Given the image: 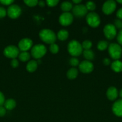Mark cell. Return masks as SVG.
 <instances>
[{
  "mask_svg": "<svg viewBox=\"0 0 122 122\" xmlns=\"http://www.w3.org/2000/svg\"><path fill=\"white\" fill-rule=\"evenodd\" d=\"M4 55L8 58L14 59L19 56V49L15 45H8L6 46L3 51Z\"/></svg>",
  "mask_w": 122,
  "mask_h": 122,
  "instance_id": "cell-6",
  "label": "cell"
},
{
  "mask_svg": "<svg viewBox=\"0 0 122 122\" xmlns=\"http://www.w3.org/2000/svg\"><path fill=\"white\" fill-rule=\"evenodd\" d=\"M74 20V15L71 13H63L59 18V22L62 26H68L71 25Z\"/></svg>",
  "mask_w": 122,
  "mask_h": 122,
  "instance_id": "cell-11",
  "label": "cell"
},
{
  "mask_svg": "<svg viewBox=\"0 0 122 122\" xmlns=\"http://www.w3.org/2000/svg\"><path fill=\"white\" fill-rule=\"evenodd\" d=\"M61 8L63 13H69V11L71 10L73 8L72 4L69 1H64L61 4Z\"/></svg>",
  "mask_w": 122,
  "mask_h": 122,
  "instance_id": "cell-20",
  "label": "cell"
},
{
  "mask_svg": "<svg viewBox=\"0 0 122 122\" xmlns=\"http://www.w3.org/2000/svg\"><path fill=\"white\" fill-rule=\"evenodd\" d=\"M50 51L53 54H56L58 53L59 51V47L58 45L56 44H52L50 45Z\"/></svg>",
  "mask_w": 122,
  "mask_h": 122,
  "instance_id": "cell-27",
  "label": "cell"
},
{
  "mask_svg": "<svg viewBox=\"0 0 122 122\" xmlns=\"http://www.w3.org/2000/svg\"><path fill=\"white\" fill-rule=\"evenodd\" d=\"M103 62V64H104L105 66H108L111 64V61L109 58H105L102 61Z\"/></svg>",
  "mask_w": 122,
  "mask_h": 122,
  "instance_id": "cell-39",
  "label": "cell"
},
{
  "mask_svg": "<svg viewBox=\"0 0 122 122\" xmlns=\"http://www.w3.org/2000/svg\"><path fill=\"white\" fill-rule=\"evenodd\" d=\"M38 5L39 6V7H44V6L46 5V2H45V1H38Z\"/></svg>",
  "mask_w": 122,
  "mask_h": 122,
  "instance_id": "cell-40",
  "label": "cell"
},
{
  "mask_svg": "<svg viewBox=\"0 0 122 122\" xmlns=\"http://www.w3.org/2000/svg\"><path fill=\"white\" fill-rule=\"evenodd\" d=\"M118 91L114 86H111L107 89L106 95L107 98L110 101H114L118 97Z\"/></svg>",
  "mask_w": 122,
  "mask_h": 122,
  "instance_id": "cell-15",
  "label": "cell"
},
{
  "mask_svg": "<svg viewBox=\"0 0 122 122\" xmlns=\"http://www.w3.org/2000/svg\"><path fill=\"white\" fill-rule=\"evenodd\" d=\"M38 68V63L35 60H31L27 63L26 69L30 73L34 72Z\"/></svg>",
  "mask_w": 122,
  "mask_h": 122,
  "instance_id": "cell-18",
  "label": "cell"
},
{
  "mask_svg": "<svg viewBox=\"0 0 122 122\" xmlns=\"http://www.w3.org/2000/svg\"><path fill=\"white\" fill-rule=\"evenodd\" d=\"M41 40L48 44H54L56 41V35L55 32L49 29H42L39 33Z\"/></svg>",
  "mask_w": 122,
  "mask_h": 122,
  "instance_id": "cell-1",
  "label": "cell"
},
{
  "mask_svg": "<svg viewBox=\"0 0 122 122\" xmlns=\"http://www.w3.org/2000/svg\"><path fill=\"white\" fill-rule=\"evenodd\" d=\"M78 68L81 73L88 74L93 71V69H94V66H93V63L90 61L84 60L80 63Z\"/></svg>",
  "mask_w": 122,
  "mask_h": 122,
  "instance_id": "cell-12",
  "label": "cell"
},
{
  "mask_svg": "<svg viewBox=\"0 0 122 122\" xmlns=\"http://www.w3.org/2000/svg\"><path fill=\"white\" fill-rule=\"evenodd\" d=\"M117 42L120 45H122V30H120L118 32L117 36Z\"/></svg>",
  "mask_w": 122,
  "mask_h": 122,
  "instance_id": "cell-35",
  "label": "cell"
},
{
  "mask_svg": "<svg viewBox=\"0 0 122 122\" xmlns=\"http://www.w3.org/2000/svg\"><path fill=\"white\" fill-rule=\"evenodd\" d=\"M86 20L89 26L93 28L98 27L100 23V17L94 11L87 13L86 15Z\"/></svg>",
  "mask_w": 122,
  "mask_h": 122,
  "instance_id": "cell-5",
  "label": "cell"
},
{
  "mask_svg": "<svg viewBox=\"0 0 122 122\" xmlns=\"http://www.w3.org/2000/svg\"><path fill=\"white\" fill-rule=\"evenodd\" d=\"M72 11L73 15L76 17L80 18L87 15L88 11L85 5L80 4L75 5V6H74L72 9Z\"/></svg>",
  "mask_w": 122,
  "mask_h": 122,
  "instance_id": "cell-9",
  "label": "cell"
},
{
  "mask_svg": "<svg viewBox=\"0 0 122 122\" xmlns=\"http://www.w3.org/2000/svg\"><path fill=\"white\" fill-rule=\"evenodd\" d=\"M112 111L116 116L122 117V99L115 101L112 106Z\"/></svg>",
  "mask_w": 122,
  "mask_h": 122,
  "instance_id": "cell-14",
  "label": "cell"
},
{
  "mask_svg": "<svg viewBox=\"0 0 122 122\" xmlns=\"http://www.w3.org/2000/svg\"><path fill=\"white\" fill-rule=\"evenodd\" d=\"M45 2L49 7H54L58 4L59 1L58 0H47Z\"/></svg>",
  "mask_w": 122,
  "mask_h": 122,
  "instance_id": "cell-30",
  "label": "cell"
},
{
  "mask_svg": "<svg viewBox=\"0 0 122 122\" xmlns=\"http://www.w3.org/2000/svg\"><path fill=\"white\" fill-rule=\"evenodd\" d=\"M33 42L29 38H23L19 41L18 44V48L19 50L23 52V51H27L29 50L32 48Z\"/></svg>",
  "mask_w": 122,
  "mask_h": 122,
  "instance_id": "cell-13",
  "label": "cell"
},
{
  "mask_svg": "<svg viewBox=\"0 0 122 122\" xmlns=\"http://www.w3.org/2000/svg\"><path fill=\"white\" fill-rule=\"evenodd\" d=\"M18 57L21 61L26 62L30 59L31 55L27 51H23V52H21L20 53H19Z\"/></svg>",
  "mask_w": 122,
  "mask_h": 122,
  "instance_id": "cell-23",
  "label": "cell"
},
{
  "mask_svg": "<svg viewBox=\"0 0 122 122\" xmlns=\"http://www.w3.org/2000/svg\"><path fill=\"white\" fill-rule=\"evenodd\" d=\"M7 14V10L4 7H0V19L6 17Z\"/></svg>",
  "mask_w": 122,
  "mask_h": 122,
  "instance_id": "cell-33",
  "label": "cell"
},
{
  "mask_svg": "<svg viewBox=\"0 0 122 122\" xmlns=\"http://www.w3.org/2000/svg\"><path fill=\"white\" fill-rule=\"evenodd\" d=\"M104 34L105 38L109 40H112L117 35V29L113 24H107L104 27Z\"/></svg>",
  "mask_w": 122,
  "mask_h": 122,
  "instance_id": "cell-7",
  "label": "cell"
},
{
  "mask_svg": "<svg viewBox=\"0 0 122 122\" xmlns=\"http://www.w3.org/2000/svg\"><path fill=\"white\" fill-rule=\"evenodd\" d=\"M108 53L110 57L115 60H118L122 56V48L121 45L116 43H112L109 45Z\"/></svg>",
  "mask_w": 122,
  "mask_h": 122,
  "instance_id": "cell-3",
  "label": "cell"
},
{
  "mask_svg": "<svg viewBox=\"0 0 122 122\" xmlns=\"http://www.w3.org/2000/svg\"><path fill=\"white\" fill-rule=\"evenodd\" d=\"M6 110H7L3 106H0V117H3L6 115Z\"/></svg>",
  "mask_w": 122,
  "mask_h": 122,
  "instance_id": "cell-36",
  "label": "cell"
},
{
  "mask_svg": "<svg viewBox=\"0 0 122 122\" xmlns=\"http://www.w3.org/2000/svg\"><path fill=\"white\" fill-rule=\"evenodd\" d=\"M85 6L87 8V11H90L91 12H93V11H94V10L96 9V7L95 3L93 1H88V2H87Z\"/></svg>",
  "mask_w": 122,
  "mask_h": 122,
  "instance_id": "cell-25",
  "label": "cell"
},
{
  "mask_svg": "<svg viewBox=\"0 0 122 122\" xmlns=\"http://www.w3.org/2000/svg\"><path fill=\"white\" fill-rule=\"evenodd\" d=\"M108 42L106 41H100L98 43L97 48L100 51H104L108 48Z\"/></svg>",
  "mask_w": 122,
  "mask_h": 122,
  "instance_id": "cell-24",
  "label": "cell"
},
{
  "mask_svg": "<svg viewBox=\"0 0 122 122\" xmlns=\"http://www.w3.org/2000/svg\"><path fill=\"white\" fill-rule=\"evenodd\" d=\"M5 101H6V100H5V97L3 93L0 92V106H2V105H4Z\"/></svg>",
  "mask_w": 122,
  "mask_h": 122,
  "instance_id": "cell-37",
  "label": "cell"
},
{
  "mask_svg": "<svg viewBox=\"0 0 122 122\" xmlns=\"http://www.w3.org/2000/svg\"><path fill=\"white\" fill-rule=\"evenodd\" d=\"M83 56L87 61H90L94 59V54L93 51L92 50H84L83 52Z\"/></svg>",
  "mask_w": 122,
  "mask_h": 122,
  "instance_id": "cell-22",
  "label": "cell"
},
{
  "mask_svg": "<svg viewBox=\"0 0 122 122\" xmlns=\"http://www.w3.org/2000/svg\"><path fill=\"white\" fill-rule=\"evenodd\" d=\"M69 64L73 67H76L77 66H79L80 64V61L76 57H72L69 60Z\"/></svg>",
  "mask_w": 122,
  "mask_h": 122,
  "instance_id": "cell-29",
  "label": "cell"
},
{
  "mask_svg": "<svg viewBox=\"0 0 122 122\" xmlns=\"http://www.w3.org/2000/svg\"><path fill=\"white\" fill-rule=\"evenodd\" d=\"M83 49L84 50H90L92 46V42L89 40H85L81 44Z\"/></svg>",
  "mask_w": 122,
  "mask_h": 122,
  "instance_id": "cell-26",
  "label": "cell"
},
{
  "mask_svg": "<svg viewBox=\"0 0 122 122\" xmlns=\"http://www.w3.org/2000/svg\"><path fill=\"white\" fill-rule=\"evenodd\" d=\"M10 64L13 68H17L19 66V63L17 60L16 58H14V59H12V60L11 61Z\"/></svg>",
  "mask_w": 122,
  "mask_h": 122,
  "instance_id": "cell-34",
  "label": "cell"
},
{
  "mask_svg": "<svg viewBox=\"0 0 122 122\" xmlns=\"http://www.w3.org/2000/svg\"><path fill=\"white\" fill-rule=\"evenodd\" d=\"M81 0H73L72 2L73 3L75 4V5H78V4H80V3L81 2Z\"/></svg>",
  "mask_w": 122,
  "mask_h": 122,
  "instance_id": "cell-41",
  "label": "cell"
},
{
  "mask_svg": "<svg viewBox=\"0 0 122 122\" xmlns=\"http://www.w3.org/2000/svg\"><path fill=\"white\" fill-rule=\"evenodd\" d=\"M116 7H117V4L116 1L113 0H108L104 2L102 10L104 14L106 15H110L116 10Z\"/></svg>",
  "mask_w": 122,
  "mask_h": 122,
  "instance_id": "cell-10",
  "label": "cell"
},
{
  "mask_svg": "<svg viewBox=\"0 0 122 122\" xmlns=\"http://www.w3.org/2000/svg\"><path fill=\"white\" fill-rule=\"evenodd\" d=\"M119 96L122 98V89L119 92Z\"/></svg>",
  "mask_w": 122,
  "mask_h": 122,
  "instance_id": "cell-42",
  "label": "cell"
},
{
  "mask_svg": "<svg viewBox=\"0 0 122 122\" xmlns=\"http://www.w3.org/2000/svg\"><path fill=\"white\" fill-rule=\"evenodd\" d=\"M67 49L69 54L74 57L80 56L83 52L81 44L76 40L71 41L68 43Z\"/></svg>",
  "mask_w": 122,
  "mask_h": 122,
  "instance_id": "cell-2",
  "label": "cell"
},
{
  "mask_svg": "<svg viewBox=\"0 0 122 122\" xmlns=\"http://www.w3.org/2000/svg\"><path fill=\"white\" fill-rule=\"evenodd\" d=\"M111 69L116 73H120L122 71V61L120 60H115L111 63Z\"/></svg>",
  "mask_w": 122,
  "mask_h": 122,
  "instance_id": "cell-16",
  "label": "cell"
},
{
  "mask_svg": "<svg viewBox=\"0 0 122 122\" xmlns=\"http://www.w3.org/2000/svg\"><path fill=\"white\" fill-rule=\"evenodd\" d=\"M78 75V71L77 69L75 67L71 68L68 70L67 73V76L69 79L73 80L75 79Z\"/></svg>",
  "mask_w": 122,
  "mask_h": 122,
  "instance_id": "cell-19",
  "label": "cell"
},
{
  "mask_svg": "<svg viewBox=\"0 0 122 122\" xmlns=\"http://www.w3.org/2000/svg\"><path fill=\"white\" fill-rule=\"evenodd\" d=\"M116 15H117V18L118 19H121L122 20V8H120L116 13Z\"/></svg>",
  "mask_w": 122,
  "mask_h": 122,
  "instance_id": "cell-38",
  "label": "cell"
},
{
  "mask_svg": "<svg viewBox=\"0 0 122 122\" xmlns=\"http://www.w3.org/2000/svg\"><path fill=\"white\" fill-rule=\"evenodd\" d=\"M114 25L116 27V29H120V30H122V20L118 19L115 20Z\"/></svg>",
  "mask_w": 122,
  "mask_h": 122,
  "instance_id": "cell-31",
  "label": "cell"
},
{
  "mask_svg": "<svg viewBox=\"0 0 122 122\" xmlns=\"http://www.w3.org/2000/svg\"><path fill=\"white\" fill-rule=\"evenodd\" d=\"M25 4L30 7H35L38 3V1L37 0H25L24 1Z\"/></svg>",
  "mask_w": 122,
  "mask_h": 122,
  "instance_id": "cell-28",
  "label": "cell"
},
{
  "mask_svg": "<svg viewBox=\"0 0 122 122\" xmlns=\"http://www.w3.org/2000/svg\"><path fill=\"white\" fill-rule=\"evenodd\" d=\"M7 13L10 19H16L19 17L21 14L22 9L18 5L12 4L8 7L7 10Z\"/></svg>",
  "mask_w": 122,
  "mask_h": 122,
  "instance_id": "cell-8",
  "label": "cell"
},
{
  "mask_svg": "<svg viewBox=\"0 0 122 122\" xmlns=\"http://www.w3.org/2000/svg\"><path fill=\"white\" fill-rule=\"evenodd\" d=\"M117 2H118L119 4H122V0H117Z\"/></svg>",
  "mask_w": 122,
  "mask_h": 122,
  "instance_id": "cell-43",
  "label": "cell"
},
{
  "mask_svg": "<svg viewBox=\"0 0 122 122\" xmlns=\"http://www.w3.org/2000/svg\"><path fill=\"white\" fill-rule=\"evenodd\" d=\"M47 52V48L43 44H37L32 46L31 54L32 57L37 60H39L44 57Z\"/></svg>",
  "mask_w": 122,
  "mask_h": 122,
  "instance_id": "cell-4",
  "label": "cell"
},
{
  "mask_svg": "<svg viewBox=\"0 0 122 122\" xmlns=\"http://www.w3.org/2000/svg\"><path fill=\"white\" fill-rule=\"evenodd\" d=\"M16 106V102L14 99L10 98L5 101L4 104V107L6 108V110H12L14 109Z\"/></svg>",
  "mask_w": 122,
  "mask_h": 122,
  "instance_id": "cell-17",
  "label": "cell"
},
{
  "mask_svg": "<svg viewBox=\"0 0 122 122\" xmlns=\"http://www.w3.org/2000/svg\"><path fill=\"white\" fill-rule=\"evenodd\" d=\"M68 36H69V33L68 31L64 29L61 30L57 33V38L62 41L67 40L68 38Z\"/></svg>",
  "mask_w": 122,
  "mask_h": 122,
  "instance_id": "cell-21",
  "label": "cell"
},
{
  "mask_svg": "<svg viewBox=\"0 0 122 122\" xmlns=\"http://www.w3.org/2000/svg\"><path fill=\"white\" fill-rule=\"evenodd\" d=\"M14 2L13 0H0V3L4 5H11Z\"/></svg>",
  "mask_w": 122,
  "mask_h": 122,
  "instance_id": "cell-32",
  "label": "cell"
}]
</instances>
